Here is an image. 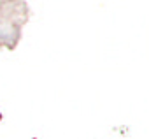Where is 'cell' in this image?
Wrapping results in <instances>:
<instances>
[{"label":"cell","instance_id":"obj_1","mask_svg":"<svg viewBox=\"0 0 149 139\" xmlns=\"http://www.w3.org/2000/svg\"><path fill=\"white\" fill-rule=\"evenodd\" d=\"M30 20L26 0H0V48L14 51Z\"/></svg>","mask_w":149,"mask_h":139}]
</instances>
